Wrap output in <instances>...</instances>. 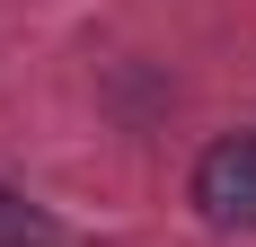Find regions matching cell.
<instances>
[{"label": "cell", "mask_w": 256, "mask_h": 247, "mask_svg": "<svg viewBox=\"0 0 256 247\" xmlns=\"http://www.w3.org/2000/svg\"><path fill=\"white\" fill-rule=\"evenodd\" d=\"M194 212L212 230H256V132H221V142L194 159Z\"/></svg>", "instance_id": "6da1fadb"}, {"label": "cell", "mask_w": 256, "mask_h": 247, "mask_svg": "<svg viewBox=\"0 0 256 247\" xmlns=\"http://www.w3.org/2000/svg\"><path fill=\"white\" fill-rule=\"evenodd\" d=\"M0 247H53V212L26 203L18 186H0Z\"/></svg>", "instance_id": "7a4b0ae2"}]
</instances>
